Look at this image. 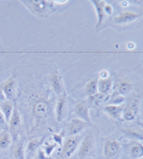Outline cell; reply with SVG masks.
I'll return each instance as SVG.
<instances>
[{"instance_id":"cell-28","label":"cell","mask_w":143,"mask_h":159,"mask_svg":"<svg viewBox=\"0 0 143 159\" xmlns=\"http://www.w3.org/2000/svg\"><path fill=\"white\" fill-rule=\"evenodd\" d=\"M52 140L57 145H62V143H63V138L59 134H54Z\"/></svg>"},{"instance_id":"cell-27","label":"cell","mask_w":143,"mask_h":159,"mask_svg":"<svg viewBox=\"0 0 143 159\" xmlns=\"http://www.w3.org/2000/svg\"><path fill=\"white\" fill-rule=\"evenodd\" d=\"M104 11H105V15H107V16H110V15H113V13H114V8H113V7L110 4H107V3L105 5Z\"/></svg>"},{"instance_id":"cell-10","label":"cell","mask_w":143,"mask_h":159,"mask_svg":"<svg viewBox=\"0 0 143 159\" xmlns=\"http://www.w3.org/2000/svg\"><path fill=\"white\" fill-rule=\"evenodd\" d=\"M68 114V99L66 94L58 97L56 105V119L58 123L63 122Z\"/></svg>"},{"instance_id":"cell-23","label":"cell","mask_w":143,"mask_h":159,"mask_svg":"<svg viewBox=\"0 0 143 159\" xmlns=\"http://www.w3.org/2000/svg\"><path fill=\"white\" fill-rule=\"evenodd\" d=\"M14 159H26V154H25V146L24 141L20 140L17 142V144L14 146L13 150Z\"/></svg>"},{"instance_id":"cell-14","label":"cell","mask_w":143,"mask_h":159,"mask_svg":"<svg viewBox=\"0 0 143 159\" xmlns=\"http://www.w3.org/2000/svg\"><path fill=\"white\" fill-rule=\"evenodd\" d=\"M93 7L95 9L96 12V15H97V25H96V30L99 31V30L101 27V25L103 24V22L105 20V11H104V7L105 5L107 4L106 1L104 0H93L91 1Z\"/></svg>"},{"instance_id":"cell-32","label":"cell","mask_w":143,"mask_h":159,"mask_svg":"<svg viewBox=\"0 0 143 159\" xmlns=\"http://www.w3.org/2000/svg\"><path fill=\"white\" fill-rule=\"evenodd\" d=\"M135 47L136 44L133 43V42H129V43H127V48H128L129 49H133Z\"/></svg>"},{"instance_id":"cell-8","label":"cell","mask_w":143,"mask_h":159,"mask_svg":"<svg viewBox=\"0 0 143 159\" xmlns=\"http://www.w3.org/2000/svg\"><path fill=\"white\" fill-rule=\"evenodd\" d=\"M21 117L20 111L18 107H16V105L14 104V111L12 116L8 122V130H9V133L11 134L12 139H15L18 136V132L21 128Z\"/></svg>"},{"instance_id":"cell-3","label":"cell","mask_w":143,"mask_h":159,"mask_svg":"<svg viewBox=\"0 0 143 159\" xmlns=\"http://www.w3.org/2000/svg\"><path fill=\"white\" fill-rule=\"evenodd\" d=\"M122 146L120 142L114 138L107 139L104 148H103V154L106 159H118L121 154Z\"/></svg>"},{"instance_id":"cell-18","label":"cell","mask_w":143,"mask_h":159,"mask_svg":"<svg viewBox=\"0 0 143 159\" xmlns=\"http://www.w3.org/2000/svg\"><path fill=\"white\" fill-rule=\"evenodd\" d=\"M122 111H123V107L120 106H115V105H107L104 107V112L109 116L112 119L114 120H119L122 116Z\"/></svg>"},{"instance_id":"cell-17","label":"cell","mask_w":143,"mask_h":159,"mask_svg":"<svg viewBox=\"0 0 143 159\" xmlns=\"http://www.w3.org/2000/svg\"><path fill=\"white\" fill-rule=\"evenodd\" d=\"M42 140L39 138H32L28 141L25 148V154H26V159H32L35 152L41 146Z\"/></svg>"},{"instance_id":"cell-12","label":"cell","mask_w":143,"mask_h":159,"mask_svg":"<svg viewBox=\"0 0 143 159\" xmlns=\"http://www.w3.org/2000/svg\"><path fill=\"white\" fill-rule=\"evenodd\" d=\"M141 16V15L139 13L126 11V12H122L118 15H116L114 18V22L118 25H126V24L134 22L137 20H139Z\"/></svg>"},{"instance_id":"cell-7","label":"cell","mask_w":143,"mask_h":159,"mask_svg":"<svg viewBox=\"0 0 143 159\" xmlns=\"http://www.w3.org/2000/svg\"><path fill=\"white\" fill-rule=\"evenodd\" d=\"M48 80H49L50 86L53 89L54 92L57 95V97L65 94L63 76L58 70H55L50 72Z\"/></svg>"},{"instance_id":"cell-26","label":"cell","mask_w":143,"mask_h":159,"mask_svg":"<svg viewBox=\"0 0 143 159\" xmlns=\"http://www.w3.org/2000/svg\"><path fill=\"white\" fill-rule=\"evenodd\" d=\"M7 130H8V123H7L5 116H4V115L2 114V112L0 110V131Z\"/></svg>"},{"instance_id":"cell-1","label":"cell","mask_w":143,"mask_h":159,"mask_svg":"<svg viewBox=\"0 0 143 159\" xmlns=\"http://www.w3.org/2000/svg\"><path fill=\"white\" fill-rule=\"evenodd\" d=\"M21 3L28 8L29 11L39 18H48L56 11L53 1L47 0H23Z\"/></svg>"},{"instance_id":"cell-34","label":"cell","mask_w":143,"mask_h":159,"mask_svg":"<svg viewBox=\"0 0 143 159\" xmlns=\"http://www.w3.org/2000/svg\"><path fill=\"white\" fill-rule=\"evenodd\" d=\"M140 159H143V157H141V158H140Z\"/></svg>"},{"instance_id":"cell-2","label":"cell","mask_w":143,"mask_h":159,"mask_svg":"<svg viewBox=\"0 0 143 159\" xmlns=\"http://www.w3.org/2000/svg\"><path fill=\"white\" fill-rule=\"evenodd\" d=\"M96 150V139L92 133H88L81 141L78 148L79 159H86L91 157Z\"/></svg>"},{"instance_id":"cell-25","label":"cell","mask_w":143,"mask_h":159,"mask_svg":"<svg viewBox=\"0 0 143 159\" xmlns=\"http://www.w3.org/2000/svg\"><path fill=\"white\" fill-rule=\"evenodd\" d=\"M125 101V97L119 94L117 91H114L113 94L110 96L108 99V105H115V106H120L123 102Z\"/></svg>"},{"instance_id":"cell-24","label":"cell","mask_w":143,"mask_h":159,"mask_svg":"<svg viewBox=\"0 0 143 159\" xmlns=\"http://www.w3.org/2000/svg\"><path fill=\"white\" fill-rule=\"evenodd\" d=\"M132 89H133V86H132L131 82H130L128 80H122L117 85V90L116 91L119 94H121L122 96L125 97L126 95L131 93Z\"/></svg>"},{"instance_id":"cell-21","label":"cell","mask_w":143,"mask_h":159,"mask_svg":"<svg viewBox=\"0 0 143 159\" xmlns=\"http://www.w3.org/2000/svg\"><path fill=\"white\" fill-rule=\"evenodd\" d=\"M12 136L8 130L0 131V149L7 150L12 145Z\"/></svg>"},{"instance_id":"cell-4","label":"cell","mask_w":143,"mask_h":159,"mask_svg":"<svg viewBox=\"0 0 143 159\" xmlns=\"http://www.w3.org/2000/svg\"><path fill=\"white\" fill-rule=\"evenodd\" d=\"M141 100L139 98H131L125 107H123L122 111V118L125 121L131 122L135 119L141 109Z\"/></svg>"},{"instance_id":"cell-11","label":"cell","mask_w":143,"mask_h":159,"mask_svg":"<svg viewBox=\"0 0 143 159\" xmlns=\"http://www.w3.org/2000/svg\"><path fill=\"white\" fill-rule=\"evenodd\" d=\"M73 113L76 116V118H79L87 123H89L90 125H91L92 122H91V118L90 115V107L87 103L83 101L78 102L74 107Z\"/></svg>"},{"instance_id":"cell-29","label":"cell","mask_w":143,"mask_h":159,"mask_svg":"<svg viewBox=\"0 0 143 159\" xmlns=\"http://www.w3.org/2000/svg\"><path fill=\"white\" fill-rule=\"evenodd\" d=\"M99 79H107L110 77V74H109V72L107 70H102L99 72Z\"/></svg>"},{"instance_id":"cell-13","label":"cell","mask_w":143,"mask_h":159,"mask_svg":"<svg viewBox=\"0 0 143 159\" xmlns=\"http://www.w3.org/2000/svg\"><path fill=\"white\" fill-rule=\"evenodd\" d=\"M90 126L89 123L79 118H72L68 125V136H76Z\"/></svg>"},{"instance_id":"cell-9","label":"cell","mask_w":143,"mask_h":159,"mask_svg":"<svg viewBox=\"0 0 143 159\" xmlns=\"http://www.w3.org/2000/svg\"><path fill=\"white\" fill-rule=\"evenodd\" d=\"M4 95L8 101H13L17 93V80L14 76H11L9 79L0 84Z\"/></svg>"},{"instance_id":"cell-5","label":"cell","mask_w":143,"mask_h":159,"mask_svg":"<svg viewBox=\"0 0 143 159\" xmlns=\"http://www.w3.org/2000/svg\"><path fill=\"white\" fill-rule=\"evenodd\" d=\"M49 110V104L43 98L35 99L31 106L32 116L35 118V120H40L42 118H45L48 115Z\"/></svg>"},{"instance_id":"cell-15","label":"cell","mask_w":143,"mask_h":159,"mask_svg":"<svg viewBox=\"0 0 143 159\" xmlns=\"http://www.w3.org/2000/svg\"><path fill=\"white\" fill-rule=\"evenodd\" d=\"M127 152L131 159L143 157V145L139 141H131L127 145Z\"/></svg>"},{"instance_id":"cell-22","label":"cell","mask_w":143,"mask_h":159,"mask_svg":"<svg viewBox=\"0 0 143 159\" xmlns=\"http://www.w3.org/2000/svg\"><path fill=\"white\" fill-rule=\"evenodd\" d=\"M98 81H99L98 78H93V79L90 80L87 82V84L85 85V88H84V91H85V94L89 98L92 97V96H95V95L99 93Z\"/></svg>"},{"instance_id":"cell-20","label":"cell","mask_w":143,"mask_h":159,"mask_svg":"<svg viewBox=\"0 0 143 159\" xmlns=\"http://www.w3.org/2000/svg\"><path fill=\"white\" fill-rule=\"evenodd\" d=\"M14 104L13 101H8L6 100L5 102H2L0 103V110L2 112V114L4 115L6 120H7V123L9 122L12 114H13V111H14Z\"/></svg>"},{"instance_id":"cell-6","label":"cell","mask_w":143,"mask_h":159,"mask_svg":"<svg viewBox=\"0 0 143 159\" xmlns=\"http://www.w3.org/2000/svg\"><path fill=\"white\" fill-rule=\"evenodd\" d=\"M81 143V137L76 136H69L65 139L62 147V155L65 158H69L75 153Z\"/></svg>"},{"instance_id":"cell-16","label":"cell","mask_w":143,"mask_h":159,"mask_svg":"<svg viewBox=\"0 0 143 159\" xmlns=\"http://www.w3.org/2000/svg\"><path fill=\"white\" fill-rule=\"evenodd\" d=\"M124 135L131 141H141L143 140V128L141 127H126L122 129Z\"/></svg>"},{"instance_id":"cell-33","label":"cell","mask_w":143,"mask_h":159,"mask_svg":"<svg viewBox=\"0 0 143 159\" xmlns=\"http://www.w3.org/2000/svg\"><path fill=\"white\" fill-rule=\"evenodd\" d=\"M142 110H143V102H142Z\"/></svg>"},{"instance_id":"cell-19","label":"cell","mask_w":143,"mask_h":159,"mask_svg":"<svg viewBox=\"0 0 143 159\" xmlns=\"http://www.w3.org/2000/svg\"><path fill=\"white\" fill-rule=\"evenodd\" d=\"M114 81L111 77L107 78V79H99L98 81V89L100 94L107 95L110 93V91L112 90Z\"/></svg>"},{"instance_id":"cell-30","label":"cell","mask_w":143,"mask_h":159,"mask_svg":"<svg viewBox=\"0 0 143 159\" xmlns=\"http://www.w3.org/2000/svg\"><path fill=\"white\" fill-rule=\"evenodd\" d=\"M68 1L67 0H64V1H61V0H55L53 1V4L55 5V7L57 6H62V5H64V4H67Z\"/></svg>"},{"instance_id":"cell-31","label":"cell","mask_w":143,"mask_h":159,"mask_svg":"<svg viewBox=\"0 0 143 159\" xmlns=\"http://www.w3.org/2000/svg\"><path fill=\"white\" fill-rule=\"evenodd\" d=\"M6 100H7V98H6V97H5V95H4V92H3V90H2V89H1V86H0V103L5 102Z\"/></svg>"}]
</instances>
